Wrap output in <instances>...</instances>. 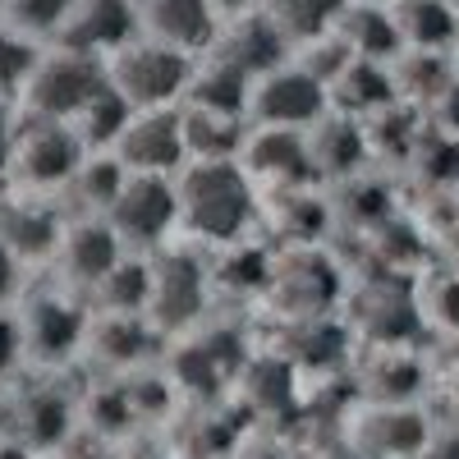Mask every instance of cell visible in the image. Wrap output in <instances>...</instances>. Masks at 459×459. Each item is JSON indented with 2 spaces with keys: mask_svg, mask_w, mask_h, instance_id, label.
<instances>
[{
  "mask_svg": "<svg viewBox=\"0 0 459 459\" xmlns=\"http://www.w3.org/2000/svg\"><path fill=\"white\" fill-rule=\"evenodd\" d=\"M101 88H106V65L97 56L69 51V47H47L42 65L32 69V79H28V88L19 97V115L69 125Z\"/></svg>",
  "mask_w": 459,
  "mask_h": 459,
  "instance_id": "9c48e42d",
  "label": "cell"
},
{
  "mask_svg": "<svg viewBox=\"0 0 459 459\" xmlns=\"http://www.w3.org/2000/svg\"><path fill=\"white\" fill-rule=\"evenodd\" d=\"M340 322L363 344H413L423 335L418 303H413V276L372 272L354 285H344Z\"/></svg>",
  "mask_w": 459,
  "mask_h": 459,
  "instance_id": "5b68a950",
  "label": "cell"
},
{
  "mask_svg": "<svg viewBox=\"0 0 459 459\" xmlns=\"http://www.w3.org/2000/svg\"><path fill=\"white\" fill-rule=\"evenodd\" d=\"M83 359L97 368V377H129L157 368L166 359V340L147 326V317H92Z\"/></svg>",
  "mask_w": 459,
  "mask_h": 459,
  "instance_id": "e0dca14e",
  "label": "cell"
},
{
  "mask_svg": "<svg viewBox=\"0 0 459 459\" xmlns=\"http://www.w3.org/2000/svg\"><path fill=\"white\" fill-rule=\"evenodd\" d=\"M207 56H216L225 65H235L239 74H248V79H257V74L290 60V42H285V32L253 5L235 19H221V32H216Z\"/></svg>",
  "mask_w": 459,
  "mask_h": 459,
  "instance_id": "603a6c76",
  "label": "cell"
},
{
  "mask_svg": "<svg viewBox=\"0 0 459 459\" xmlns=\"http://www.w3.org/2000/svg\"><path fill=\"white\" fill-rule=\"evenodd\" d=\"M230 459H299L294 455V446H285L281 437H272V432H248L239 446H235V455Z\"/></svg>",
  "mask_w": 459,
  "mask_h": 459,
  "instance_id": "b9f144b4",
  "label": "cell"
},
{
  "mask_svg": "<svg viewBox=\"0 0 459 459\" xmlns=\"http://www.w3.org/2000/svg\"><path fill=\"white\" fill-rule=\"evenodd\" d=\"M331 32L340 37L350 56L359 60H377V65H391L404 47H400V32H395V19L386 5H350L344 0V10L335 14Z\"/></svg>",
  "mask_w": 459,
  "mask_h": 459,
  "instance_id": "f1b7e54d",
  "label": "cell"
},
{
  "mask_svg": "<svg viewBox=\"0 0 459 459\" xmlns=\"http://www.w3.org/2000/svg\"><path fill=\"white\" fill-rule=\"evenodd\" d=\"M326 101L331 110L350 115V120H372L377 110H386L400 101L395 79H391V65H377V60H350L335 79L326 83Z\"/></svg>",
  "mask_w": 459,
  "mask_h": 459,
  "instance_id": "484cf974",
  "label": "cell"
},
{
  "mask_svg": "<svg viewBox=\"0 0 459 459\" xmlns=\"http://www.w3.org/2000/svg\"><path fill=\"white\" fill-rule=\"evenodd\" d=\"M42 51H47V42H32V37L0 23V101L19 106L32 69L42 65Z\"/></svg>",
  "mask_w": 459,
  "mask_h": 459,
  "instance_id": "f35d334b",
  "label": "cell"
},
{
  "mask_svg": "<svg viewBox=\"0 0 459 459\" xmlns=\"http://www.w3.org/2000/svg\"><path fill=\"white\" fill-rule=\"evenodd\" d=\"M106 225L115 230L125 253H161L179 239V198L175 179L166 175H125L120 194H115Z\"/></svg>",
  "mask_w": 459,
  "mask_h": 459,
  "instance_id": "52a82bcc",
  "label": "cell"
},
{
  "mask_svg": "<svg viewBox=\"0 0 459 459\" xmlns=\"http://www.w3.org/2000/svg\"><path fill=\"white\" fill-rule=\"evenodd\" d=\"M446 194H450V198H455V207H459V175H455V184L446 188Z\"/></svg>",
  "mask_w": 459,
  "mask_h": 459,
  "instance_id": "f5cc1de1",
  "label": "cell"
},
{
  "mask_svg": "<svg viewBox=\"0 0 459 459\" xmlns=\"http://www.w3.org/2000/svg\"><path fill=\"white\" fill-rule=\"evenodd\" d=\"M413 303H418V322L423 331L459 335V272L441 262H423L413 272Z\"/></svg>",
  "mask_w": 459,
  "mask_h": 459,
  "instance_id": "d590c367",
  "label": "cell"
},
{
  "mask_svg": "<svg viewBox=\"0 0 459 459\" xmlns=\"http://www.w3.org/2000/svg\"><path fill=\"white\" fill-rule=\"evenodd\" d=\"M391 19H395V32H400L404 51L441 56L459 32V14H455L450 0H395Z\"/></svg>",
  "mask_w": 459,
  "mask_h": 459,
  "instance_id": "1f68e13d",
  "label": "cell"
},
{
  "mask_svg": "<svg viewBox=\"0 0 459 459\" xmlns=\"http://www.w3.org/2000/svg\"><path fill=\"white\" fill-rule=\"evenodd\" d=\"M14 322L23 340V368L37 372H60L69 363L83 359L88 340V303L79 294H69L65 285L56 290H28L14 299Z\"/></svg>",
  "mask_w": 459,
  "mask_h": 459,
  "instance_id": "7a4b0ae2",
  "label": "cell"
},
{
  "mask_svg": "<svg viewBox=\"0 0 459 459\" xmlns=\"http://www.w3.org/2000/svg\"><path fill=\"white\" fill-rule=\"evenodd\" d=\"M110 157L125 166V175H166L184 170V134H179V106L134 110L120 138L110 143Z\"/></svg>",
  "mask_w": 459,
  "mask_h": 459,
  "instance_id": "5bb4252c",
  "label": "cell"
},
{
  "mask_svg": "<svg viewBox=\"0 0 459 459\" xmlns=\"http://www.w3.org/2000/svg\"><path fill=\"white\" fill-rule=\"evenodd\" d=\"M344 266L335 253L322 248H276L272 262V285H266L262 308H272L281 322H308V317H331L340 313L344 299Z\"/></svg>",
  "mask_w": 459,
  "mask_h": 459,
  "instance_id": "277c9868",
  "label": "cell"
},
{
  "mask_svg": "<svg viewBox=\"0 0 459 459\" xmlns=\"http://www.w3.org/2000/svg\"><path fill=\"white\" fill-rule=\"evenodd\" d=\"M179 198V244L225 248L257 235V188L239 161H188L175 175Z\"/></svg>",
  "mask_w": 459,
  "mask_h": 459,
  "instance_id": "6da1fadb",
  "label": "cell"
},
{
  "mask_svg": "<svg viewBox=\"0 0 459 459\" xmlns=\"http://www.w3.org/2000/svg\"><path fill=\"white\" fill-rule=\"evenodd\" d=\"M19 294H23V262L10 253L5 239H0V308H10Z\"/></svg>",
  "mask_w": 459,
  "mask_h": 459,
  "instance_id": "7bdbcfd3",
  "label": "cell"
},
{
  "mask_svg": "<svg viewBox=\"0 0 459 459\" xmlns=\"http://www.w3.org/2000/svg\"><path fill=\"white\" fill-rule=\"evenodd\" d=\"M418 459H459V428H432Z\"/></svg>",
  "mask_w": 459,
  "mask_h": 459,
  "instance_id": "f6af8a7d",
  "label": "cell"
},
{
  "mask_svg": "<svg viewBox=\"0 0 459 459\" xmlns=\"http://www.w3.org/2000/svg\"><path fill=\"white\" fill-rule=\"evenodd\" d=\"M129 115H134L129 101L106 83V88H101V92H97L79 115H74V120H69V129H74V138L83 143L88 157H97V152H110V143L120 138V129H125Z\"/></svg>",
  "mask_w": 459,
  "mask_h": 459,
  "instance_id": "8d00e7d4",
  "label": "cell"
},
{
  "mask_svg": "<svg viewBox=\"0 0 459 459\" xmlns=\"http://www.w3.org/2000/svg\"><path fill=\"white\" fill-rule=\"evenodd\" d=\"M235 400L253 418H281L303 404V381L276 350H253L235 381Z\"/></svg>",
  "mask_w": 459,
  "mask_h": 459,
  "instance_id": "d4e9b609",
  "label": "cell"
},
{
  "mask_svg": "<svg viewBox=\"0 0 459 459\" xmlns=\"http://www.w3.org/2000/svg\"><path fill=\"white\" fill-rule=\"evenodd\" d=\"M125 184V166L110 157V152H97V157H83V166L74 170V179L65 184V216H106L115 194Z\"/></svg>",
  "mask_w": 459,
  "mask_h": 459,
  "instance_id": "e575fe53",
  "label": "cell"
},
{
  "mask_svg": "<svg viewBox=\"0 0 459 459\" xmlns=\"http://www.w3.org/2000/svg\"><path fill=\"white\" fill-rule=\"evenodd\" d=\"M248 88L253 79L239 74L235 65H225L216 56H198L188 88L179 97V106H198V110H221V115H244L248 120Z\"/></svg>",
  "mask_w": 459,
  "mask_h": 459,
  "instance_id": "f546056e",
  "label": "cell"
},
{
  "mask_svg": "<svg viewBox=\"0 0 459 459\" xmlns=\"http://www.w3.org/2000/svg\"><path fill=\"white\" fill-rule=\"evenodd\" d=\"M272 262H276V248L266 244L262 235L207 253L212 313L216 308H253V303H262L266 285H272Z\"/></svg>",
  "mask_w": 459,
  "mask_h": 459,
  "instance_id": "2e32d148",
  "label": "cell"
},
{
  "mask_svg": "<svg viewBox=\"0 0 459 459\" xmlns=\"http://www.w3.org/2000/svg\"><path fill=\"white\" fill-rule=\"evenodd\" d=\"M60 225L65 216L56 212H42V203H14V207H0V239L10 244V253L28 266L37 257H47L51 262V248H56V235H60Z\"/></svg>",
  "mask_w": 459,
  "mask_h": 459,
  "instance_id": "836d02e7",
  "label": "cell"
},
{
  "mask_svg": "<svg viewBox=\"0 0 459 459\" xmlns=\"http://www.w3.org/2000/svg\"><path fill=\"white\" fill-rule=\"evenodd\" d=\"M432 423L418 404H359L344 418V446L363 459H418Z\"/></svg>",
  "mask_w": 459,
  "mask_h": 459,
  "instance_id": "4fadbf2b",
  "label": "cell"
},
{
  "mask_svg": "<svg viewBox=\"0 0 459 459\" xmlns=\"http://www.w3.org/2000/svg\"><path fill=\"white\" fill-rule=\"evenodd\" d=\"M446 377H450L455 386H459V335L450 340V368H446Z\"/></svg>",
  "mask_w": 459,
  "mask_h": 459,
  "instance_id": "816d5d0a",
  "label": "cell"
},
{
  "mask_svg": "<svg viewBox=\"0 0 459 459\" xmlns=\"http://www.w3.org/2000/svg\"><path fill=\"white\" fill-rule=\"evenodd\" d=\"M428 363L413 344H368L363 363L354 368L359 404H418L428 391Z\"/></svg>",
  "mask_w": 459,
  "mask_h": 459,
  "instance_id": "d6986e66",
  "label": "cell"
},
{
  "mask_svg": "<svg viewBox=\"0 0 459 459\" xmlns=\"http://www.w3.org/2000/svg\"><path fill=\"white\" fill-rule=\"evenodd\" d=\"M0 459H42V455H32L23 441H14V437H0Z\"/></svg>",
  "mask_w": 459,
  "mask_h": 459,
  "instance_id": "681fc988",
  "label": "cell"
},
{
  "mask_svg": "<svg viewBox=\"0 0 459 459\" xmlns=\"http://www.w3.org/2000/svg\"><path fill=\"white\" fill-rule=\"evenodd\" d=\"M74 0H0V23L32 37V42H56Z\"/></svg>",
  "mask_w": 459,
  "mask_h": 459,
  "instance_id": "ab89813d",
  "label": "cell"
},
{
  "mask_svg": "<svg viewBox=\"0 0 459 459\" xmlns=\"http://www.w3.org/2000/svg\"><path fill=\"white\" fill-rule=\"evenodd\" d=\"M326 110H331L326 88L308 69H299L294 60L257 74L253 88H248V125L253 129H294V134H303L308 125H317Z\"/></svg>",
  "mask_w": 459,
  "mask_h": 459,
  "instance_id": "30bf717a",
  "label": "cell"
},
{
  "mask_svg": "<svg viewBox=\"0 0 459 459\" xmlns=\"http://www.w3.org/2000/svg\"><path fill=\"white\" fill-rule=\"evenodd\" d=\"M331 198V216H335V230H354V235H368V230H377L381 221L395 216V198L391 188L372 179V170L344 179L335 188H326Z\"/></svg>",
  "mask_w": 459,
  "mask_h": 459,
  "instance_id": "4dcf8cb0",
  "label": "cell"
},
{
  "mask_svg": "<svg viewBox=\"0 0 459 459\" xmlns=\"http://www.w3.org/2000/svg\"><path fill=\"white\" fill-rule=\"evenodd\" d=\"M134 37H138L134 0H74V10L51 47H69V51L106 60L115 47L134 42Z\"/></svg>",
  "mask_w": 459,
  "mask_h": 459,
  "instance_id": "cb8c5ba5",
  "label": "cell"
},
{
  "mask_svg": "<svg viewBox=\"0 0 459 459\" xmlns=\"http://www.w3.org/2000/svg\"><path fill=\"white\" fill-rule=\"evenodd\" d=\"M14 125H19V106L0 101V175H5V157H10V138H14Z\"/></svg>",
  "mask_w": 459,
  "mask_h": 459,
  "instance_id": "7dc6e473",
  "label": "cell"
},
{
  "mask_svg": "<svg viewBox=\"0 0 459 459\" xmlns=\"http://www.w3.org/2000/svg\"><path fill=\"white\" fill-rule=\"evenodd\" d=\"M404 166L418 175V184L441 188V194H446V188L455 184V175H459V138H450V134L423 125V134H418V143H413V152H409Z\"/></svg>",
  "mask_w": 459,
  "mask_h": 459,
  "instance_id": "74e56055",
  "label": "cell"
},
{
  "mask_svg": "<svg viewBox=\"0 0 459 459\" xmlns=\"http://www.w3.org/2000/svg\"><path fill=\"white\" fill-rule=\"evenodd\" d=\"M239 166L253 179L257 194H281V188L317 184L303 134H294V129H253L248 125V138L239 147Z\"/></svg>",
  "mask_w": 459,
  "mask_h": 459,
  "instance_id": "ffe728a7",
  "label": "cell"
},
{
  "mask_svg": "<svg viewBox=\"0 0 459 459\" xmlns=\"http://www.w3.org/2000/svg\"><path fill=\"white\" fill-rule=\"evenodd\" d=\"M350 326L340 322V313L331 317H308V322H281V335L272 350L303 377H335V368L350 359Z\"/></svg>",
  "mask_w": 459,
  "mask_h": 459,
  "instance_id": "7402d4cb",
  "label": "cell"
},
{
  "mask_svg": "<svg viewBox=\"0 0 459 459\" xmlns=\"http://www.w3.org/2000/svg\"><path fill=\"white\" fill-rule=\"evenodd\" d=\"M147 326L166 344L188 335L198 322L212 317V290H207V257L188 244H170L152 253V294H147Z\"/></svg>",
  "mask_w": 459,
  "mask_h": 459,
  "instance_id": "3957f363",
  "label": "cell"
},
{
  "mask_svg": "<svg viewBox=\"0 0 459 459\" xmlns=\"http://www.w3.org/2000/svg\"><path fill=\"white\" fill-rule=\"evenodd\" d=\"M147 294H152V257L125 253L110 272L88 290V313L92 317H143L147 313Z\"/></svg>",
  "mask_w": 459,
  "mask_h": 459,
  "instance_id": "4316f807",
  "label": "cell"
},
{
  "mask_svg": "<svg viewBox=\"0 0 459 459\" xmlns=\"http://www.w3.org/2000/svg\"><path fill=\"white\" fill-rule=\"evenodd\" d=\"M303 147H308V166H313V179L322 188H335V184L354 179L372 166L363 125L350 120V115H340V110H326L317 125L303 129Z\"/></svg>",
  "mask_w": 459,
  "mask_h": 459,
  "instance_id": "44dd1931",
  "label": "cell"
},
{
  "mask_svg": "<svg viewBox=\"0 0 459 459\" xmlns=\"http://www.w3.org/2000/svg\"><path fill=\"white\" fill-rule=\"evenodd\" d=\"M5 413H10L5 437L23 441L32 455H56L79 432V395L60 391L56 381H42V377L28 381L23 391H14Z\"/></svg>",
  "mask_w": 459,
  "mask_h": 459,
  "instance_id": "7c38bea8",
  "label": "cell"
},
{
  "mask_svg": "<svg viewBox=\"0 0 459 459\" xmlns=\"http://www.w3.org/2000/svg\"><path fill=\"white\" fill-rule=\"evenodd\" d=\"M106 83L129 101V110H157V106H179L188 74H194V56H179L170 47H157L147 37L115 47L106 60Z\"/></svg>",
  "mask_w": 459,
  "mask_h": 459,
  "instance_id": "ba28073f",
  "label": "cell"
},
{
  "mask_svg": "<svg viewBox=\"0 0 459 459\" xmlns=\"http://www.w3.org/2000/svg\"><path fill=\"white\" fill-rule=\"evenodd\" d=\"M437 253H441V257H437L441 266H450V272H459V216H455V221H450V225L441 230V239H437Z\"/></svg>",
  "mask_w": 459,
  "mask_h": 459,
  "instance_id": "bcb514c9",
  "label": "cell"
},
{
  "mask_svg": "<svg viewBox=\"0 0 459 459\" xmlns=\"http://www.w3.org/2000/svg\"><path fill=\"white\" fill-rule=\"evenodd\" d=\"M134 19H138V37L194 60L212 51L221 32V19L207 0H134Z\"/></svg>",
  "mask_w": 459,
  "mask_h": 459,
  "instance_id": "ac0fdd59",
  "label": "cell"
},
{
  "mask_svg": "<svg viewBox=\"0 0 459 459\" xmlns=\"http://www.w3.org/2000/svg\"><path fill=\"white\" fill-rule=\"evenodd\" d=\"M179 134H184V166L188 161H239V147L248 138V120L244 115L179 106Z\"/></svg>",
  "mask_w": 459,
  "mask_h": 459,
  "instance_id": "83f0119b",
  "label": "cell"
},
{
  "mask_svg": "<svg viewBox=\"0 0 459 459\" xmlns=\"http://www.w3.org/2000/svg\"><path fill=\"white\" fill-rule=\"evenodd\" d=\"M83 143L74 138L65 120H37V115H19L14 138H10V157L5 175L23 188V194L42 198V194H65V184L74 170L83 166Z\"/></svg>",
  "mask_w": 459,
  "mask_h": 459,
  "instance_id": "8992f818",
  "label": "cell"
},
{
  "mask_svg": "<svg viewBox=\"0 0 459 459\" xmlns=\"http://www.w3.org/2000/svg\"><path fill=\"white\" fill-rule=\"evenodd\" d=\"M257 235L272 248H322L335 235L331 198L322 184L257 194Z\"/></svg>",
  "mask_w": 459,
  "mask_h": 459,
  "instance_id": "8fae6325",
  "label": "cell"
},
{
  "mask_svg": "<svg viewBox=\"0 0 459 459\" xmlns=\"http://www.w3.org/2000/svg\"><path fill=\"white\" fill-rule=\"evenodd\" d=\"M432 110V129H441V134H450V138H459V79L428 106Z\"/></svg>",
  "mask_w": 459,
  "mask_h": 459,
  "instance_id": "ee69618b",
  "label": "cell"
},
{
  "mask_svg": "<svg viewBox=\"0 0 459 459\" xmlns=\"http://www.w3.org/2000/svg\"><path fill=\"white\" fill-rule=\"evenodd\" d=\"M317 459H363L359 450H350V446H344V441H335V446H322V455Z\"/></svg>",
  "mask_w": 459,
  "mask_h": 459,
  "instance_id": "f907efd6",
  "label": "cell"
},
{
  "mask_svg": "<svg viewBox=\"0 0 459 459\" xmlns=\"http://www.w3.org/2000/svg\"><path fill=\"white\" fill-rule=\"evenodd\" d=\"M79 428H88L97 441H125L129 432H138V413L120 377H97L79 395Z\"/></svg>",
  "mask_w": 459,
  "mask_h": 459,
  "instance_id": "d6a6232c",
  "label": "cell"
},
{
  "mask_svg": "<svg viewBox=\"0 0 459 459\" xmlns=\"http://www.w3.org/2000/svg\"><path fill=\"white\" fill-rule=\"evenodd\" d=\"M207 5L216 10V19H235V14H244V10H253L257 0H207Z\"/></svg>",
  "mask_w": 459,
  "mask_h": 459,
  "instance_id": "c3c4849f",
  "label": "cell"
},
{
  "mask_svg": "<svg viewBox=\"0 0 459 459\" xmlns=\"http://www.w3.org/2000/svg\"><path fill=\"white\" fill-rule=\"evenodd\" d=\"M23 372V340H19V322H14V303L0 308V386L14 381Z\"/></svg>",
  "mask_w": 459,
  "mask_h": 459,
  "instance_id": "60d3db41",
  "label": "cell"
},
{
  "mask_svg": "<svg viewBox=\"0 0 459 459\" xmlns=\"http://www.w3.org/2000/svg\"><path fill=\"white\" fill-rule=\"evenodd\" d=\"M120 257H125V248H120V239H115V230L106 225V216H65L60 235H56V248H51L56 281L79 299H88V290Z\"/></svg>",
  "mask_w": 459,
  "mask_h": 459,
  "instance_id": "9a60e30c",
  "label": "cell"
}]
</instances>
